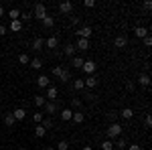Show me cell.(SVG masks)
I'll return each mask as SVG.
<instances>
[{
    "mask_svg": "<svg viewBox=\"0 0 152 150\" xmlns=\"http://www.w3.org/2000/svg\"><path fill=\"white\" fill-rule=\"evenodd\" d=\"M122 124L120 122H114V124H110L107 126V130H105V136H107V140H114V138H120L122 136Z\"/></svg>",
    "mask_w": 152,
    "mask_h": 150,
    "instance_id": "1",
    "label": "cell"
},
{
    "mask_svg": "<svg viewBox=\"0 0 152 150\" xmlns=\"http://www.w3.org/2000/svg\"><path fill=\"white\" fill-rule=\"evenodd\" d=\"M47 16V6L43 4V2H37L35 6H33V18H39V20H43Z\"/></svg>",
    "mask_w": 152,
    "mask_h": 150,
    "instance_id": "2",
    "label": "cell"
},
{
    "mask_svg": "<svg viewBox=\"0 0 152 150\" xmlns=\"http://www.w3.org/2000/svg\"><path fill=\"white\" fill-rule=\"evenodd\" d=\"M43 108H45V114L49 116V118H51V116H55L59 112V105H57V102H47V104L43 105Z\"/></svg>",
    "mask_w": 152,
    "mask_h": 150,
    "instance_id": "3",
    "label": "cell"
},
{
    "mask_svg": "<svg viewBox=\"0 0 152 150\" xmlns=\"http://www.w3.org/2000/svg\"><path fill=\"white\" fill-rule=\"evenodd\" d=\"M75 35L79 37V39H87L89 41V37L94 35V31H91V26H81V29L75 31Z\"/></svg>",
    "mask_w": 152,
    "mask_h": 150,
    "instance_id": "4",
    "label": "cell"
},
{
    "mask_svg": "<svg viewBox=\"0 0 152 150\" xmlns=\"http://www.w3.org/2000/svg\"><path fill=\"white\" fill-rule=\"evenodd\" d=\"M87 75H94L95 73V69H97V63L95 61H83V67H81Z\"/></svg>",
    "mask_w": 152,
    "mask_h": 150,
    "instance_id": "5",
    "label": "cell"
},
{
    "mask_svg": "<svg viewBox=\"0 0 152 150\" xmlns=\"http://www.w3.org/2000/svg\"><path fill=\"white\" fill-rule=\"evenodd\" d=\"M57 95H59V89L55 87V85H49V87H47V95H45V100H49V102H57Z\"/></svg>",
    "mask_w": 152,
    "mask_h": 150,
    "instance_id": "6",
    "label": "cell"
},
{
    "mask_svg": "<svg viewBox=\"0 0 152 150\" xmlns=\"http://www.w3.org/2000/svg\"><path fill=\"white\" fill-rule=\"evenodd\" d=\"M114 47L116 49H124V47H128V37L126 35H118L114 39Z\"/></svg>",
    "mask_w": 152,
    "mask_h": 150,
    "instance_id": "7",
    "label": "cell"
},
{
    "mask_svg": "<svg viewBox=\"0 0 152 150\" xmlns=\"http://www.w3.org/2000/svg\"><path fill=\"white\" fill-rule=\"evenodd\" d=\"M37 85H39L41 89H47L49 85H51V79H49L47 75H39V77H37Z\"/></svg>",
    "mask_w": 152,
    "mask_h": 150,
    "instance_id": "8",
    "label": "cell"
},
{
    "mask_svg": "<svg viewBox=\"0 0 152 150\" xmlns=\"http://www.w3.org/2000/svg\"><path fill=\"white\" fill-rule=\"evenodd\" d=\"M59 12L61 14H71L73 12V2H61L59 4Z\"/></svg>",
    "mask_w": 152,
    "mask_h": 150,
    "instance_id": "9",
    "label": "cell"
},
{
    "mask_svg": "<svg viewBox=\"0 0 152 150\" xmlns=\"http://www.w3.org/2000/svg\"><path fill=\"white\" fill-rule=\"evenodd\" d=\"M33 51H37V53H41V51H43V47H45V41H43V39H41V37H37L35 41H33Z\"/></svg>",
    "mask_w": 152,
    "mask_h": 150,
    "instance_id": "10",
    "label": "cell"
},
{
    "mask_svg": "<svg viewBox=\"0 0 152 150\" xmlns=\"http://www.w3.org/2000/svg\"><path fill=\"white\" fill-rule=\"evenodd\" d=\"M12 116H14V120H16V122H20V120L26 118V110H24V108H16V110L12 112Z\"/></svg>",
    "mask_w": 152,
    "mask_h": 150,
    "instance_id": "11",
    "label": "cell"
},
{
    "mask_svg": "<svg viewBox=\"0 0 152 150\" xmlns=\"http://www.w3.org/2000/svg\"><path fill=\"white\" fill-rule=\"evenodd\" d=\"M59 114H61V120H63V122H69L71 118H73V110H69V108H63Z\"/></svg>",
    "mask_w": 152,
    "mask_h": 150,
    "instance_id": "12",
    "label": "cell"
},
{
    "mask_svg": "<svg viewBox=\"0 0 152 150\" xmlns=\"http://www.w3.org/2000/svg\"><path fill=\"white\" fill-rule=\"evenodd\" d=\"M83 83H85V87L94 89L95 85H97V77H95V75H87V79H83Z\"/></svg>",
    "mask_w": 152,
    "mask_h": 150,
    "instance_id": "13",
    "label": "cell"
},
{
    "mask_svg": "<svg viewBox=\"0 0 152 150\" xmlns=\"http://www.w3.org/2000/svg\"><path fill=\"white\" fill-rule=\"evenodd\" d=\"M138 83H140L142 87H150V75L148 73H142L140 77H138Z\"/></svg>",
    "mask_w": 152,
    "mask_h": 150,
    "instance_id": "14",
    "label": "cell"
},
{
    "mask_svg": "<svg viewBox=\"0 0 152 150\" xmlns=\"http://www.w3.org/2000/svg\"><path fill=\"white\" fill-rule=\"evenodd\" d=\"M45 45H47L49 49H57V45H59V37H55V35L49 37L47 41H45Z\"/></svg>",
    "mask_w": 152,
    "mask_h": 150,
    "instance_id": "15",
    "label": "cell"
},
{
    "mask_svg": "<svg viewBox=\"0 0 152 150\" xmlns=\"http://www.w3.org/2000/svg\"><path fill=\"white\" fill-rule=\"evenodd\" d=\"M134 35L144 39V37H148V29H146V26H136V29H134Z\"/></svg>",
    "mask_w": 152,
    "mask_h": 150,
    "instance_id": "16",
    "label": "cell"
},
{
    "mask_svg": "<svg viewBox=\"0 0 152 150\" xmlns=\"http://www.w3.org/2000/svg\"><path fill=\"white\" fill-rule=\"evenodd\" d=\"M75 124H83L85 122V114L83 112H73V118H71Z\"/></svg>",
    "mask_w": 152,
    "mask_h": 150,
    "instance_id": "17",
    "label": "cell"
},
{
    "mask_svg": "<svg viewBox=\"0 0 152 150\" xmlns=\"http://www.w3.org/2000/svg\"><path fill=\"white\" fill-rule=\"evenodd\" d=\"M41 23H43V26H45V29H53V26H55V18L47 14V16H45V18L41 20Z\"/></svg>",
    "mask_w": 152,
    "mask_h": 150,
    "instance_id": "18",
    "label": "cell"
},
{
    "mask_svg": "<svg viewBox=\"0 0 152 150\" xmlns=\"http://www.w3.org/2000/svg\"><path fill=\"white\" fill-rule=\"evenodd\" d=\"M120 116H122L124 120H132V118H134V110H132V108H124V110L120 112Z\"/></svg>",
    "mask_w": 152,
    "mask_h": 150,
    "instance_id": "19",
    "label": "cell"
},
{
    "mask_svg": "<svg viewBox=\"0 0 152 150\" xmlns=\"http://www.w3.org/2000/svg\"><path fill=\"white\" fill-rule=\"evenodd\" d=\"M10 31L12 33H20L23 31V23L20 20H10Z\"/></svg>",
    "mask_w": 152,
    "mask_h": 150,
    "instance_id": "20",
    "label": "cell"
},
{
    "mask_svg": "<svg viewBox=\"0 0 152 150\" xmlns=\"http://www.w3.org/2000/svg\"><path fill=\"white\" fill-rule=\"evenodd\" d=\"M31 67H33V69H35V71H41V69H43V61H41V59H39V57L31 59Z\"/></svg>",
    "mask_w": 152,
    "mask_h": 150,
    "instance_id": "21",
    "label": "cell"
},
{
    "mask_svg": "<svg viewBox=\"0 0 152 150\" xmlns=\"http://www.w3.org/2000/svg\"><path fill=\"white\" fill-rule=\"evenodd\" d=\"M63 53H65V55H67V57H75V45H65L63 47Z\"/></svg>",
    "mask_w": 152,
    "mask_h": 150,
    "instance_id": "22",
    "label": "cell"
},
{
    "mask_svg": "<svg viewBox=\"0 0 152 150\" xmlns=\"http://www.w3.org/2000/svg\"><path fill=\"white\" fill-rule=\"evenodd\" d=\"M33 104L37 108H43V105L47 104V100H45V95H35V100H33Z\"/></svg>",
    "mask_w": 152,
    "mask_h": 150,
    "instance_id": "23",
    "label": "cell"
},
{
    "mask_svg": "<svg viewBox=\"0 0 152 150\" xmlns=\"http://www.w3.org/2000/svg\"><path fill=\"white\" fill-rule=\"evenodd\" d=\"M128 146V142H126V138H118L116 142H114V148H118V150H124Z\"/></svg>",
    "mask_w": 152,
    "mask_h": 150,
    "instance_id": "24",
    "label": "cell"
},
{
    "mask_svg": "<svg viewBox=\"0 0 152 150\" xmlns=\"http://www.w3.org/2000/svg\"><path fill=\"white\" fill-rule=\"evenodd\" d=\"M75 49L87 51V49H89V41H87V39H79V41H77V47H75Z\"/></svg>",
    "mask_w": 152,
    "mask_h": 150,
    "instance_id": "25",
    "label": "cell"
},
{
    "mask_svg": "<svg viewBox=\"0 0 152 150\" xmlns=\"http://www.w3.org/2000/svg\"><path fill=\"white\" fill-rule=\"evenodd\" d=\"M79 108H83V102L79 100V97H73V100H71V108H69V110H79Z\"/></svg>",
    "mask_w": 152,
    "mask_h": 150,
    "instance_id": "26",
    "label": "cell"
},
{
    "mask_svg": "<svg viewBox=\"0 0 152 150\" xmlns=\"http://www.w3.org/2000/svg\"><path fill=\"white\" fill-rule=\"evenodd\" d=\"M4 124H6L8 128H12L14 124H16V120H14V116H12V114H6V116H4Z\"/></svg>",
    "mask_w": 152,
    "mask_h": 150,
    "instance_id": "27",
    "label": "cell"
},
{
    "mask_svg": "<svg viewBox=\"0 0 152 150\" xmlns=\"http://www.w3.org/2000/svg\"><path fill=\"white\" fill-rule=\"evenodd\" d=\"M118 116H120V112H116V110H110V112H107V120L114 124V122H118Z\"/></svg>",
    "mask_w": 152,
    "mask_h": 150,
    "instance_id": "28",
    "label": "cell"
},
{
    "mask_svg": "<svg viewBox=\"0 0 152 150\" xmlns=\"http://www.w3.org/2000/svg\"><path fill=\"white\" fill-rule=\"evenodd\" d=\"M45 134H47V130H45V128H43L41 124H39V126L35 128V136H37V138H43Z\"/></svg>",
    "mask_w": 152,
    "mask_h": 150,
    "instance_id": "29",
    "label": "cell"
},
{
    "mask_svg": "<svg viewBox=\"0 0 152 150\" xmlns=\"http://www.w3.org/2000/svg\"><path fill=\"white\" fill-rule=\"evenodd\" d=\"M71 65H73L75 69H81V67H83V59H81V57H73Z\"/></svg>",
    "mask_w": 152,
    "mask_h": 150,
    "instance_id": "30",
    "label": "cell"
},
{
    "mask_svg": "<svg viewBox=\"0 0 152 150\" xmlns=\"http://www.w3.org/2000/svg\"><path fill=\"white\" fill-rule=\"evenodd\" d=\"M8 16H10V20H18V18H20V10H18V8H12V10L8 12Z\"/></svg>",
    "mask_w": 152,
    "mask_h": 150,
    "instance_id": "31",
    "label": "cell"
},
{
    "mask_svg": "<svg viewBox=\"0 0 152 150\" xmlns=\"http://www.w3.org/2000/svg\"><path fill=\"white\" fill-rule=\"evenodd\" d=\"M102 150H114V142H112V140H107V138H105L104 142H102Z\"/></svg>",
    "mask_w": 152,
    "mask_h": 150,
    "instance_id": "32",
    "label": "cell"
},
{
    "mask_svg": "<svg viewBox=\"0 0 152 150\" xmlns=\"http://www.w3.org/2000/svg\"><path fill=\"white\" fill-rule=\"evenodd\" d=\"M59 79L63 81V83H67V81L71 79V73H69V69H63V73H61V77Z\"/></svg>",
    "mask_w": 152,
    "mask_h": 150,
    "instance_id": "33",
    "label": "cell"
},
{
    "mask_svg": "<svg viewBox=\"0 0 152 150\" xmlns=\"http://www.w3.org/2000/svg\"><path fill=\"white\" fill-rule=\"evenodd\" d=\"M63 69H65V67H63V65H55V67H53V71H51V73H53V75H55V77H61V73H63Z\"/></svg>",
    "mask_w": 152,
    "mask_h": 150,
    "instance_id": "34",
    "label": "cell"
},
{
    "mask_svg": "<svg viewBox=\"0 0 152 150\" xmlns=\"http://www.w3.org/2000/svg\"><path fill=\"white\" fill-rule=\"evenodd\" d=\"M41 126L45 128V130H49V128H53V120H51V118H43V122H41Z\"/></svg>",
    "mask_w": 152,
    "mask_h": 150,
    "instance_id": "35",
    "label": "cell"
},
{
    "mask_svg": "<svg viewBox=\"0 0 152 150\" xmlns=\"http://www.w3.org/2000/svg\"><path fill=\"white\" fill-rule=\"evenodd\" d=\"M83 97H85V100H87V102H89V104H95V102H97V95H95V93H85V95H83Z\"/></svg>",
    "mask_w": 152,
    "mask_h": 150,
    "instance_id": "36",
    "label": "cell"
},
{
    "mask_svg": "<svg viewBox=\"0 0 152 150\" xmlns=\"http://www.w3.org/2000/svg\"><path fill=\"white\" fill-rule=\"evenodd\" d=\"M73 87H75V91H79V89H83V87H85V83H83V79H75V81H73Z\"/></svg>",
    "mask_w": 152,
    "mask_h": 150,
    "instance_id": "37",
    "label": "cell"
},
{
    "mask_svg": "<svg viewBox=\"0 0 152 150\" xmlns=\"http://www.w3.org/2000/svg\"><path fill=\"white\" fill-rule=\"evenodd\" d=\"M55 150H69V142H67V140H61Z\"/></svg>",
    "mask_w": 152,
    "mask_h": 150,
    "instance_id": "38",
    "label": "cell"
},
{
    "mask_svg": "<svg viewBox=\"0 0 152 150\" xmlns=\"http://www.w3.org/2000/svg\"><path fill=\"white\" fill-rule=\"evenodd\" d=\"M18 63H23V65H28V63H31V59H28V55H26V53H23V55H18Z\"/></svg>",
    "mask_w": 152,
    "mask_h": 150,
    "instance_id": "39",
    "label": "cell"
},
{
    "mask_svg": "<svg viewBox=\"0 0 152 150\" xmlns=\"http://www.w3.org/2000/svg\"><path fill=\"white\" fill-rule=\"evenodd\" d=\"M31 18H33V14H31V12H20V18H18V20H20V23H23V20H26V23H28Z\"/></svg>",
    "mask_w": 152,
    "mask_h": 150,
    "instance_id": "40",
    "label": "cell"
},
{
    "mask_svg": "<svg viewBox=\"0 0 152 150\" xmlns=\"http://www.w3.org/2000/svg\"><path fill=\"white\" fill-rule=\"evenodd\" d=\"M33 120H35L37 124H41V122H43V112H37V114H33Z\"/></svg>",
    "mask_w": 152,
    "mask_h": 150,
    "instance_id": "41",
    "label": "cell"
},
{
    "mask_svg": "<svg viewBox=\"0 0 152 150\" xmlns=\"http://www.w3.org/2000/svg\"><path fill=\"white\" fill-rule=\"evenodd\" d=\"M71 24H79V20H81V18H79V16H77V14H71Z\"/></svg>",
    "mask_w": 152,
    "mask_h": 150,
    "instance_id": "42",
    "label": "cell"
},
{
    "mask_svg": "<svg viewBox=\"0 0 152 150\" xmlns=\"http://www.w3.org/2000/svg\"><path fill=\"white\" fill-rule=\"evenodd\" d=\"M83 6H85V8H94L95 2H94V0H85V2H83Z\"/></svg>",
    "mask_w": 152,
    "mask_h": 150,
    "instance_id": "43",
    "label": "cell"
},
{
    "mask_svg": "<svg viewBox=\"0 0 152 150\" xmlns=\"http://www.w3.org/2000/svg\"><path fill=\"white\" fill-rule=\"evenodd\" d=\"M6 33H8V29H6L4 24H0V37H4V35H6Z\"/></svg>",
    "mask_w": 152,
    "mask_h": 150,
    "instance_id": "44",
    "label": "cell"
},
{
    "mask_svg": "<svg viewBox=\"0 0 152 150\" xmlns=\"http://www.w3.org/2000/svg\"><path fill=\"white\" fill-rule=\"evenodd\" d=\"M128 150H142L140 144H128Z\"/></svg>",
    "mask_w": 152,
    "mask_h": 150,
    "instance_id": "45",
    "label": "cell"
},
{
    "mask_svg": "<svg viewBox=\"0 0 152 150\" xmlns=\"http://www.w3.org/2000/svg\"><path fill=\"white\" fill-rule=\"evenodd\" d=\"M144 45H146V47H150V45H152V39H150V35H148V37H144Z\"/></svg>",
    "mask_w": 152,
    "mask_h": 150,
    "instance_id": "46",
    "label": "cell"
},
{
    "mask_svg": "<svg viewBox=\"0 0 152 150\" xmlns=\"http://www.w3.org/2000/svg\"><path fill=\"white\" fill-rule=\"evenodd\" d=\"M144 124H146V128H150V126H152V118H150V116H146V120H144Z\"/></svg>",
    "mask_w": 152,
    "mask_h": 150,
    "instance_id": "47",
    "label": "cell"
},
{
    "mask_svg": "<svg viewBox=\"0 0 152 150\" xmlns=\"http://www.w3.org/2000/svg\"><path fill=\"white\" fill-rule=\"evenodd\" d=\"M126 89H128V91H134V89H136V85H134V83H128V85H126Z\"/></svg>",
    "mask_w": 152,
    "mask_h": 150,
    "instance_id": "48",
    "label": "cell"
},
{
    "mask_svg": "<svg viewBox=\"0 0 152 150\" xmlns=\"http://www.w3.org/2000/svg\"><path fill=\"white\" fill-rule=\"evenodd\" d=\"M144 8H146V10H150V8H152V2H148V0H146V2H144Z\"/></svg>",
    "mask_w": 152,
    "mask_h": 150,
    "instance_id": "49",
    "label": "cell"
},
{
    "mask_svg": "<svg viewBox=\"0 0 152 150\" xmlns=\"http://www.w3.org/2000/svg\"><path fill=\"white\" fill-rule=\"evenodd\" d=\"M4 16V8H2V4H0V18Z\"/></svg>",
    "mask_w": 152,
    "mask_h": 150,
    "instance_id": "50",
    "label": "cell"
},
{
    "mask_svg": "<svg viewBox=\"0 0 152 150\" xmlns=\"http://www.w3.org/2000/svg\"><path fill=\"white\" fill-rule=\"evenodd\" d=\"M81 150H94V148H91V146H83Z\"/></svg>",
    "mask_w": 152,
    "mask_h": 150,
    "instance_id": "51",
    "label": "cell"
},
{
    "mask_svg": "<svg viewBox=\"0 0 152 150\" xmlns=\"http://www.w3.org/2000/svg\"><path fill=\"white\" fill-rule=\"evenodd\" d=\"M47 150H55V148H53V146H51V148H47Z\"/></svg>",
    "mask_w": 152,
    "mask_h": 150,
    "instance_id": "52",
    "label": "cell"
},
{
    "mask_svg": "<svg viewBox=\"0 0 152 150\" xmlns=\"http://www.w3.org/2000/svg\"><path fill=\"white\" fill-rule=\"evenodd\" d=\"M0 97H2V89H0Z\"/></svg>",
    "mask_w": 152,
    "mask_h": 150,
    "instance_id": "53",
    "label": "cell"
},
{
    "mask_svg": "<svg viewBox=\"0 0 152 150\" xmlns=\"http://www.w3.org/2000/svg\"><path fill=\"white\" fill-rule=\"evenodd\" d=\"M0 136H2V132H0Z\"/></svg>",
    "mask_w": 152,
    "mask_h": 150,
    "instance_id": "54",
    "label": "cell"
}]
</instances>
